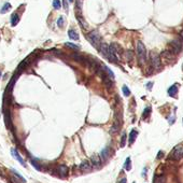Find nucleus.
<instances>
[{"instance_id":"obj_16","label":"nucleus","mask_w":183,"mask_h":183,"mask_svg":"<svg viewBox=\"0 0 183 183\" xmlns=\"http://www.w3.org/2000/svg\"><path fill=\"white\" fill-rule=\"evenodd\" d=\"M68 36L72 40H79V35H78V32L74 29H69L68 30Z\"/></svg>"},{"instance_id":"obj_7","label":"nucleus","mask_w":183,"mask_h":183,"mask_svg":"<svg viewBox=\"0 0 183 183\" xmlns=\"http://www.w3.org/2000/svg\"><path fill=\"white\" fill-rule=\"evenodd\" d=\"M151 64L155 69H159L161 67V57L159 54L151 53Z\"/></svg>"},{"instance_id":"obj_27","label":"nucleus","mask_w":183,"mask_h":183,"mask_svg":"<svg viewBox=\"0 0 183 183\" xmlns=\"http://www.w3.org/2000/svg\"><path fill=\"white\" fill-rule=\"evenodd\" d=\"M125 56H126V59L129 61V60L133 59V52L131 51H127L126 53H125Z\"/></svg>"},{"instance_id":"obj_36","label":"nucleus","mask_w":183,"mask_h":183,"mask_svg":"<svg viewBox=\"0 0 183 183\" xmlns=\"http://www.w3.org/2000/svg\"><path fill=\"white\" fill-rule=\"evenodd\" d=\"M173 121H175V117H171V119H170V124H173Z\"/></svg>"},{"instance_id":"obj_8","label":"nucleus","mask_w":183,"mask_h":183,"mask_svg":"<svg viewBox=\"0 0 183 183\" xmlns=\"http://www.w3.org/2000/svg\"><path fill=\"white\" fill-rule=\"evenodd\" d=\"M57 171H58V175H59L61 178H66L68 176V173H69V170L66 166L64 165H60L58 166V168H57Z\"/></svg>"},{"instance_id":"obj_1","label":"nucleus","mask_w":183,"mask_h":183,"mask_svg":"<svg viewBox=\"0 0 183 183\" xmlns=\"http://www.w3.org/2000/svg\"><path fill=\"white\" fill-rule=\"evenodd\" d=\"M86 39L93 44V46H95L96 49H98L102 42L101 37L99 35V32L96 31V30H92L91 32H88L87 35H86Z\"/></svg>"},{"instance_id":"obj_19","label":"nucleus","mask_w":183,"mask_h":183,"mask_svg":"<svg viewBox=\"0 0 183 183\" xmlns=\"http://www.w3.org/2000/svg\"><path fill=\"white\" fill-rule=\"evenodd\" d=\"M177 92H178V86H177V85H173L171 87H169L168 94H169V96L175 97V96H176V94H177Z\"/></svg>"},{"instance_id":"obj_12","label":"nucleus","mask_w":183,"mask_h":183,"mask_svg":"<svg viewBox=\"0 0 183 183\" xmlns=\"http://www.w3.org/2000/svg\"><path fill=\"white\" fill-rule=\"evenodd\" d=\"M80 169H81L82 171H89V170L92 169L91 162H88V161H84V162H82L81 165H80Z\"/></svg>"},{"instance_id":"obj_18","label":"nucleus","mask_w":183,"mask_h":183,"mask_svg":"<svg viewBox=\"0 0 183 183\" xmlns=\"http://www.w3.org/2000/svg\"><path fill=\"white\" fill-rule=\"evenodd\" d=\"M18 20H20V16H18L17 13H13L12 16H11V25L12 26H16L18 23Z\"/></svg>"},{"instance_id":"obj_9","label":"nucleus","mask_w":183,"mask_h":183,"mask_svg":"<svg viewBox=\"0 0 183 183\" xmlns=\"http://www.w3.org/2000/svg\"><path fill=\"white\" fill-rule=\"evenodd\" d=\"M98 50H99V52L107 58L108 54H109V45H107L106 43L101 42V44H100V46L98 47Z\"/></svg>"},{"instance_id":"obj_26","label":"nucleus","mask_w":183,"mask_h":183,"mask_svg":"<svg viewBox=\"0 0 183 183\" xmlns=\"http://www.w3.org/2000/svg\"><path fill=\"white\" fill-rule=\"evenodd\" d=\"M125 145H126V134L124 133V134L122 135V139H121V147L124 148Z\"/></svg>"},{"instance_id":"obj_39","label":"nucleus","mask_w":183,"mask_h":183,"mask_svg":"<svg viewBox=\"0 0 183 183\" xmlns=\"http://www.w3.org/2000/svg\"><path fill=\"white\" fill-rule=\"evenodd\" d=\"M0 77H1V72H0Z\"/></svg>"},{"instance_id":"obj_6","label":"nucleus","mask_w":183,"mask_h":183,"mask_svg":"<svg viewBox=\"0 0 183 183\" xmlns=\"http://www.w3.org/2000/svg\"><path fill=\"white\" fill-rule=\"evenodd\" d=\"M182 156H183V147L182 145H177L176 148L173 150V152H171V157L175 161H179Z\"/></svg>"},{"instance_id":"obj_25","label":"nucleus","mask_w":183,"mask_h":183,"mask_svg":"<svg viewBox=\"0 0 183 183\" xmlns=\"http://www.w3.org/2000/svg\"><path fill=\"white\" fill-rule=\"evenodd\" d=\"M65 44H66V46H68V47H71V49H74V50L80 49V45H77V44H73V43L66 42V43H65Z\"/></svg>"},{"instance_id":"obj_35","label":"nucleus","mask_w":183,"mask_h":183,"mask_svg":"<svg viewBox=\"0 0 183 183\" xmlns=\"http://www.w3.org/2000/svg\"><path fill=\"white\" fill-rule=\"evenodd\" d=\"M152 85H153V83H151V82H150V83H148V89H151Z\"/></svg>"},{"instance_id":"obj_29","label":"nucleus","mask_w":183,"mask_h":183,"mask_svg":"<svg viewBox=\"0 0 183 183\" xmlns=\"http://www.w3.org/2000/svg\"><path fill=\"white\" fill-rule=\"evenodd\" d=\"M165 182V179L163 177H156L154 180V183H164Z\"/></svg>"},{"instance_id":"obj_13","label":"nucleus","mask_w":183,"mask_h":183,"mask_svg":"<svg viewBox=\"0 0 183 183\" xmlns=\"http://www.w3.org/2000/svg\"><path fill=\"white\" fill-rule=\"evenodd\" d=\"M12 155L14 156L15 159H17L18 162H20V164H21L22 166H26V164H25V162H24V159H23V157H22L21 155H20V153H18L15 149H12Z\"/></svg>"},{"instance_id":"obj_34","label":"nucleus","mask_w":183,"mask_h":183,"mask_svg":"<svg viewBox=\"0 0 183 183\" xmlns=\"http://www.w3.org/2000/svg\"><path fill=\"white\" fill-rule=\"evenodd\" d=\"M163 155H164V153H163L162 151H159V153L157 154V159H161V157H163Z\"/></svg>"},{"instance_id":"obj_32","label":"nucleus","mask_w":183,"mask_h":183,"mask_svg":"<svg viewBox=\"0 0 183 183\" xmlns=\"http://www.w3.org/2000/svg\"><path fill=\"white\" fill-rule=\"evenodd\" d=\"M31 163H32V165L35 166V167H36V168H37V169H38V170H41V167H40V166H39L38 164H37V163H35V162H34V161H32Z\"/></svg>"},{"instance_id":"obj_21","label":"nucleus","mask_w":183,"mask_h":183,"mask_svg":"<svg viewBox=\"0 0 183 183\" xmlns=\"http://www.w3.org/2000/svg\"><path fill=\"white\" fill-rule=\"evenodd\" d=\"M124 168L126 169L127 171H129L130 169H131V161H130V157H127L126 159V162L124 164Z\"/></svg>"},{"instance_id":"obj_23","label":"nucleus","mask_w":183,"mask_h":183,"mask_svg":"<svg viewBox=\"0 0 183 183\" xmlns=\"http://www.w3.org/2000/svg\"><path fill=\"white\" fill-rule=\"evenodd\" d=\"M65 24H66V20H65V17H64V16H60V17L58 18V21H57L58 27H63V26H65Z\"/></svg>"},{"instance_id":"obj_28","label":"nucleus","mask_w":183,"mask_h":183,"mask_svg":"<svg viewBox=\"0 0 183 183\" xmlns=\"http://www.w3.org/2000/svg\"><path fill=\"white\" fill-rule=\"evenodd\" d=\"M123 94H124V96H129L130 95V91L128 89V87H127L126 85H124L123 86Z\"/></svg>"},{"instance_id":"obj_31","label":"nucleus","mask_w":183,"mask_h":183,"mask_svg":"<svg viewBox=\"0 0 183 183\" xmlns=\"http://www.w3.org/2000/svg\"><path fill=\"white\" fill-rule=\"evenodd\" d=\"M63 4H64L65 10H68V1L67 0H63Z\"/></svg>"},{"instance_id":"obj_14","label":"nucleus","mask_w":183,"mask_h":183,"mask_svg":"<svg viewBox=\"0 0 183 183\" xmlns=\"http://www.w3.org/2000/svg\"><path fill=\"white\" fill-rule=\"evenodd\" d=\"M77 17L82 27H83V28H86V27H87V23L85 22V20L83 18V16H82V12H79V14H77Z\"/></svg>"},{"instance_id":"obj_22","label":"nucleus","mask_w":183,"mask_h":183,"mask_svg":"<svg viewBox=\"0 0 183 183\" xmlns=\"http://www.w3.org/2000/svg\"><path fill=\"white\" fill-rule=\"evenodd\" d=\"M11 9V4L10 3H4V6H3V8H2V9H1V11H0V12H1V13H2V14H4V13H7L8 11L10 10Z\"/></svg>"},{"instance_id":"obj_33","label":"nucleus","mask_w":183,"mask_h":183,"mask_svg":"<svg viewBox=\"0 0 183 183\" xmlns=\"http://www.w3.org/2000/svg\"><path fill=\"white\" fill-rule=\"evenodd\" d=\"M120 183H127V179L124 177V178H122V179L120 180Z\"/></svg>"},{"instance_id":"obj_24","label":"nucleus","mask_w":183,"mask_h":183,"mask_svg":"<svg viewBox=\"0 0 183 183\" xmlns=\"http://www.w3.org/2000/svg\"><path fill=\"white\" fill-rule=\"evenodd\" d=\"M60 7H61V3H60L59 0H54L53 1V8L54 9L58 10V9H60Z\"/></svg>"},{"instance_id":"obj_3","label":"nucleus","mask_w":183,"mask_h":183,"mask_svg":"<svg viewBox=\"0 0 183 183\" xmlns=\"http://www.w3.org/2000/svg\"><path fill=\"white\" fill-rule=\"evenodd\" d=\"M183 49V43L180 41L179 39H175L173 40L171 42L169 43V52H171L173 55H176V54H179Z\"/></svg>"},{"instance_id":"obj_20","label":"nucleus","mask_w":183,"mask_h":183,"mask_svg":"<svg viewBox=\"0 0 183 183\" xmlns=\"http://www.w3.org/2000/svg\"><path fill=\"white\" fill-rule=\"evenodd\" d=\"M11 171H12V173H14V175H15V177H16V179H17V180H20V181H21L22 183H25V182H26V180H25L24 178H23V176H22L21 173H18L17 171H15L14 169H11Z\"/></svg>"},{"instance_id":"obj_40","label":"nucleus","mask_w":183,"mask_h":183,"mask_svg":"<svg viewBox=\"0 0 183 183\" xmlns=\"http://www.w3.org/2000/svg\"><path fill=\"white\" fill-rule=\"evenodd\" d=\"M182 67H183V66H182Z\"/></svg>"},{"instance_id":"obj_37","label":"nucleus","mask_w":183,"mask_h":183,"mask_svg":"<svg viewBox=\"0 0 183 183\" xmlns=\"http://www.w3.org/2000/svg\"><path fill=\"white\" fill-rule=\"evenodd\" d=\"M180 37H181V38H182V40H183V30L180 32Z\"/></svg>"},{"instance_id":"obj_4","label":"nucleus","mask_w":183,"mask_h":183,"mask_svg":"<svg viewBox=\"0 0 183 183\" xmlns=\"http://www.w3.org/2000/svg\"><path fill=\"white\" fill-rule=\"evenodd\" d=\"M121 125H122V119H121V116L119 113H116L115 114V120H114V123H113L112 127H111V129H110V134H116L121 128Z\"/></svg>"},{"instance_id":"obj_30","label":"nucleus","mask_w":183,"mask_h":183,"mask_svg":"<svg viewBox=\"0 0 183 183\" xmlns=\"http://www.w3.org/2000/svg\"><path fill=\"white\" fill-rule=\"evenodd\" d=\"M150 112H151V108H145V112H143V115H142V117L143 119H145L147 116L150 114Z\"/></svg>"},{"instance_id":"obj_17","label":"nucleus","mask_w":183,"mask_h":183,"mask_svg":"<svg viewBox=\"0 0 183 183\" xmlns=\"http://www.w3.org/2000/svg\"><path fill=\"white\" fill-rule=\"evenodd\" d=\"M163 58L165 60H173V54L171 53V52H169V51H165V52H163L162 54Z\"/></svg>"},{"instance_id":"obj_2","label":"nucleus","mask_w":183,"mask_h":183,"mask_svg":"<svg viewBox=\"0 0 183 183\" xmlns=\"http://www.w3.org/2000/svg\"><path fill=\"white\" fill-rule=\"evenodd\" d=\"M137 55L140 60V64H145L147 61V49L141 41L137 42Z\"/></svg>"},{"instance_id":"obj_38","label":"nucleus","mask_w":183,"mask_h":183,"mask_svg":"<svg viewBox=\"0 0 183 183\" xmlns=\"http://www.w3.org/2000/svg\"><path fill=\"white\" fill-rule=\"evenodd\" d=\"M72 1H73V0H69V2H72Z\"/></svg>"},{"instance_id":"obj_10","label":"nucleus","mask_w":183,"mask_h":183,"mask_svg":"<svg viewBox=\"0 0 183 183\" xmlns=\"http://www.w3.org/2000/svg\"><path fill=\"white\" fill-rule=\"evenodd\" d=\"M91 164L94 167H99L101 165V159H100V156L99 155H93L91 159Z\"/></svg>"},{"instance_id":"obj_5","label":"nucleus","mask_w":183,"mask_h":183,"mask_svg":"<svg viewBox=\"0 0 183 183\" xmlns=\"http://www.w3.org/2000/svg\"><path fill=\"white\" fill-rule=\"evenodd\" d=\"M109 52L114 54V55L119 58V56H122L123 50H122V47H121V45L119 43H111L109 45Z\"/></svg>"},{"instance_id":"obj_11","label":"nucleus","mask_w":183,"mask_h":183,"mask_svg":"<svg viewBox=\"0 0 183 183\" xmlns=\"http://www.w3.org/2000/svg\"><path fill=\"white\" fill-rule=\"evenodd\" d=\"M111 155V150H110V148H105L103 150L101 151V153H100V157H101L102 161H107V159H109V156Z\"/></svg>"},{"instance_id":"obj_15","label":"nucleus","mask_w":183,"mask_h":183,"mask_svg":"<svg viewBox=\"0 0 183 183\" xmlns=\"http://www.w3.org/2000/svg\"><path fill=\"white\" fill-rule=\"evenodd\" d=\"M137 135H138V131L136 129H133L130 131L129 134V145H133L136 140V138H137Z\"/></svg>"}]
</instances>
